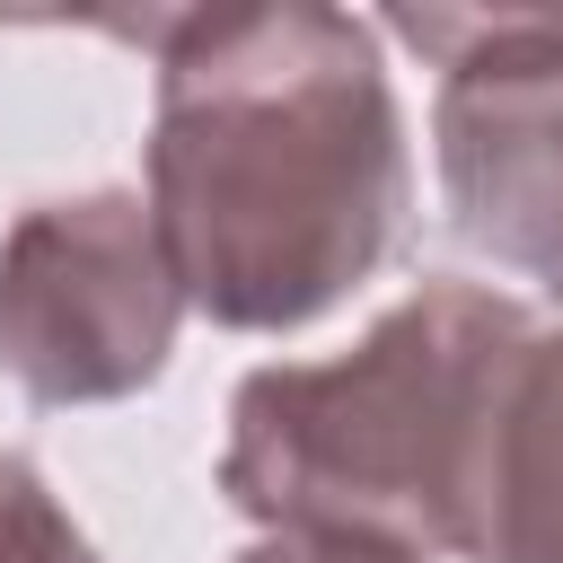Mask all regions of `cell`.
Instances as JSON below:
<instances>
[{
	"label": "cell",
	"instance_id": "cell-2",
	"mask_svg": "<svg viewBox=\"0 0 563 563\" xmlns=\"http://www.w3.org/2000/svg\"><path fill=\"white\" fill-rule=\"evenodd\" d=\"M537 308L493 282H422L325 361H264L229 387L220 501L264 537H334L457 563L501 361Z\"/></svg>",
	"mask_w": 563,
	"mask_h": 563
},
{
	"label": "cell",
	"instance_id": "cell-4",
	"mask_svg": "<svg viewBox=\"0 0 563 563\" xmlns=\"http://www.w3.org/2000/svg\"><path fill=\"white\" fill-rule=\"evenodd\" d=\"M185 317L141 185L44 194L0 238V378L44 413L158 387Z\"/></svg>",
	"mask_w": 563,
	"mask_h": 563
},
{
	"label": "cell",
	"instance_id": "cell-1",
	"mask_svg": "<svg viewBox=\"0 0 563 563\" xmlns=\"http://www.w3.org/2000/svg\"><path fill=\"white\" fill-rule=\"evenodd\" d=\"M150 44L141 202L194 317L299 334L378 282L413 229V141L387 35L325 0L167 9Z\"/></svg>",
	"mask_w": 563,
	"mask_h": 563
},
{
	"label": "cell",
	"instance_id": "cell-3",
	"mask_svg": "<svg viewBox=\"0 0 563 563\" xmlns=\"http://www.w3.org/2000/svg\"><path fill=\"white\" fill-rule=\"evenodd\" d=\"M369 26L440 70L431 158L449 229L563 299V9H387Z\"/></svg>",
	"mask_w": 563,
	"mask_h": 563
},
{
	"label": "cell",
	"instance_id": "cell-7",
	"mask_svg": "<svg viewBox=\"0 0 563 563\" xmlns=\"http://www.w3.org/2000/svg\"><path fill=\"white\" fill-rule=\"evenodd\" d=\"M238 563H405V554H378V545H334V537H255Z\"/></svg>",
	"mask_w": 563,
	"mask_h": 563
},
{
	"label": "cell",
	"instance_id": "cell-5",
	"mask_svg": "<svg viewBox=\"0 0 563 563\" xmlns=\"http://www.w3.org/2000/svg\"><path fill=\"white\" fill-rule=\"evenodd\" d=\"M457 563H563V325L545 317L501 361Z\"/></svg>",
	"mask_w": 563,
	"mask_h": 563
},
{
	"label": "cell",
	"instance_id": "cell-6",
	"mask_svg": "<svg viewBox=\"0 0 563 563\" xmlns=\"http://www.w3.org/2000/svg\"><path fill=\"white\" fill-rule=\"evenodd\" d=\"M0 563H106L35 457L0 449Z\"/></svg>",
	"mask_w": 563,
	"mask_h": 563
}]
</instances>
